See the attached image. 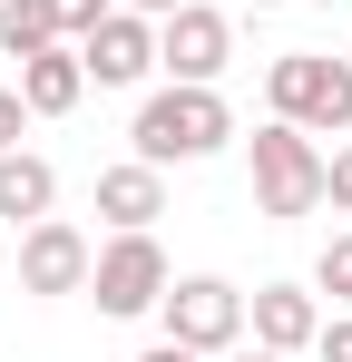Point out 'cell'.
<instances>
[{
	"instance_id": "obj_11",
	"label": "cell",
	"mask_w": 352,
	"mask_h": 362,
	"mask_svg": "<svg viewBox=\"0 0 352 362\" xmlns=\"http://www.w3.org/2000/svg\"><path fill=\"white\" fill-rule=\"evenodd\" d=\"M20 98H30V118H69V108L88 98V69H78V49L59 40V49H40V59H20Z\"/></svg>"
},
{
	"instance_id": "obj_8",
	"label": "cell",
	"mask_w": 352,
	"mask_h": 362,
	"mask_svg": "<svg viewBox=\"0 0 352 362\" xmlns=\"http://www.w3.org/2000/svg\"><path fill=\"white\" fill-rule=\"evenodd\" d=\"M88 255H98V245L78 235L69 216L20 226V294H88Z\"/></svg>"
},
{
	"instance_id": "obj_13",
	"label": "cell",
	"mask_w": 352,
	"mask_h": 362,
	"mask_svg": "<svg viewBox=\"0 0 352 362\" xmlns=\"http://www.w3.org/2000/svg\"><path fill=\"white\" fill-rule=\"evenodd\" d=\"M59 49V10L49 0H0V59H40Z\"/></svg>"
},
{
	"instance_id": "obj_7",
	"label": "cell",
	"mask_w": 352,
	"mask_h": 362,
	"mask_svg": "<svg viewBox=\"0 0 352 362\" xmlns=\"http://www.w3.org/2000/svg\"><path fill=\"white\" fill-rule=\"evenodd\" d=\"M78 69H88V88H147L157 78V20H137V10H108L88 40H69Z\"/></svg>"
},
{
	"instance_id": "obj_17",
	"label": "cell",
	"mask_w": 352,
	"mask_h": 362,
	"mask_svg": "<svg viewBox=\"0 0 352 362\" xmlns=\"http://www.w3.org/2000/svg\"><path fill=\"white\" fill-rule=\"evenodd\" d=\"M20 137H30V98H20V78H10V88H0V147H20Z\"/></svg>"
},
{
	"instance_id": "obj_10",
	"label": "cell",
	"mask_w": 352,
	"mask_h": 362,
	"mask_svg": "<svg viewBox=\"0 0 352 362\" xmlns=\"http://www.w3.org/2000/svg\"><path fill=\"white\" fill-rule=\"evenodd\" d=\"M98 216H108V235L157 226V216H167V167H147V157H117V167H98Z\"/></svg>"
},
{
	"instance_id": "obj_1",
	"label": "cell",
	"mask_w": 352,
	"mask_h": 362,
	"mask_svg": "<svg viewBox=\"0 0 352 362\" xmlns=\"http://www.w3.org/2000/svg\"><path fill=\"white\" fill-rule=\"evenodd\" d=\"M216 147H235V108L225 88H196V78L147 88L127 118V157H147V167H206Z\"/></svg>"
},
{
	"instance_id": "obj_20",
	"label": "cell",
	"mask_w": 352,
	"mask_h": 362,
	"mask_svg": "<svg viewBox=\"0 0 352 362\" xmlns=\"http://www.w3.org/2000/svg\"><path fill=\"white\" fill-rule=\"evenodd\" d=\"M216 362H293V353H264V343H235V353H216Z\"/></svg>"
},
{
	"instance_id": "obj_15",
	"label": "cell",
	"mask_w": 352,
	"mask_h": 362,
	"mask_svg": "<svg viewBox=\"0 0 352 362\" xmlns=\"http://www.w3.org/2000/svg\"><path fill=\"white\" fill-rule=\"evenodd\" d=\"M49 10H59V40H88V30L108 20L117 0H49Z\"/></svg>"
},
{
	"instance_id": "obj_19",
	"label": "cell",
	"mask_w": 352,
	"mask_h": 362,
	"mask_svg": "<svg viewBox=\"0 0 352 362\" xmlns=\"http://www.w3.org/2000/svg\"><path fill=\"white\" fill-rule=\"evenodd\" d=\"M137 362H216V353H186V343H147Z\"/></svg>"
},
{
	"instance_id": "obj_9",
	"label": "cell",
	"mask_w": 352,
	"mask_h": 362,
	"mask_svg": "<svg viewBox=\"0 0 352 362\" xmlns=\"http://www.w3.org/2000/svg\"><path fill=\"white\" fill-rule=\"evenodd\" d=\"M313 333H323V294H313V284H254V294H245V343L313 353Z\"/></svg>"
},
{
	"instance_id": "obj_4",
	"label": "cell",
	"mask_w": 352,
	"mask_h": 362,
	"mask_svg": "<svg viewBox=\"0 0 352 362\" xmlns=\"http://www.w3.org/2000/svg\"><path fill=\"white\" fill-rule=\"evenodd\" d=\"M176 284L167 245H157V226H137V235H108L98 255H88V303L108 313V323H137V313H157V294Z\"/></svg>"
},
{
	"instance_id": "obj_12",
	"label": "cell",
	"mask_w": 352,
	"mask_h": 362,
	"mask_svg": "<svg viewBox=\"0 0 352 362\" xmlns=\"http://www.w3.org/2000/svg\"><path fill=\"white\" fill-rule=\"evenodd\" d=\"M49 206H59V167L30 157V147H0V216L10 226H40Z\"/></svg>"
},
{
	"instance_id": "obj_16",
	"label": "cell",
	"mask_w": 352,
	"mask_h": 362,
	"mask_svg": "<svg viewBox=\"0 0 352 362\" xmlns=\"http://www.w3.org/2000/svg\"><path fill=\"white\" fill-rule=\"evenodd\" d=\"M323 206H333V216H352V147H333V157H323Z\"/></svg>"
},
{
	"instance_id": "obj_21",
	"label": "cell",
	"mask_w": 352,
	"mask_h": 362,
	"mask_svg": "<svg viewBox=\"0 0 352 362\" xmlns=\"http://www.w3.org/2000/svg\"><path fill=\"white\" fill-rule=\"evenodd\" d=\"M117 10H137V20H167V10H186V0H117Z\"/></svg>"
},
{
	"instance_id": "obj_18",
	"label": "cell",
	"mask_w": 352,
	"mask_h": 362,
	"mask_svg": "<svg viewBox=\"0 0 352 362\" xmlns=\"http://www.w3.org/2000/svg\"><path fill=\"white\" fill-rule=\"evenodd\" d=\"M313 353H323V362H352V313H323V333H313Z\"/></svg>"
},
{
	"instance_id": "obj_5",
	"label": "cell",
	"mask_w": 352,
	"mask_h": 362,
	"mask_svg": "<svg viewBox=\"0 0 352 362\" xmlns=\"http://www.w3.org/2000/svg\"><path fill=\"white\" fill-rule=\"evenodd\" d=\"M157 323H167V343H186V353H235L245 343V294H235L225 274H176L167 294H157Z\"/></svg>"
},
{
	"instance_id": "obj_14",
	"label": "cell",
	"mask_w": 352,
	"mask_h": 362,
	"mask_svg": "<svg viewBox=\"0 0 352 362\" xmlns=\"http://www.w3.org/2000/svg\"><path fill=\"white\" fill-rule=\"evenodd\" d=\"M313 294H333V313H352V226L313 255Z\"/></svg>"
},
{
	"instance_id": "obj_22",
	"label": "cell",
	"mask_w": 352,
	"mask_h": 362,
	"mask_svg": "<svg viewBox=\"0 0 352 362\" xmlns=\"http://www.w3.org/2000/svg\"><path fill=\"white\" fill-rule=\"evenodd\" d=\"M245 10H284V0H245Z\"/></svg>"
},
{
	"instance_id": "obj_3",
	"label": "cell",
	"mask_w": 352,
	"mask_h": 362,
	"mask_svg": "<svg viewBox=\"0 0 352 362\" xmlns=\"http://www.w3.org/2000/svg\"><path fill=\"white\" fill-rule=\"evenodd\" d=\"M264 118H293V127H313V137H343L352 127V59H323V49L264 59Z\"/></svg>"
},
{
	"instance_id": "obj_6",
	"label": "cell",
	"mask_w": 352,
	"mask_h": 362,
	"mask_svg": "<svg viewBox=\"0 0 352 362\" xmlns=\"http://www.w3.org/2000/svg\"><path fill=\"white\" fill-rule=\"evenodd\" d=\"M157 69H167V78H196V88H216V78L235 69V20H225V10H206V0L167 10V20H157Z\"/></svg>"
},
{
	"instance_id": "obj_2",
	"label": "cell",
	"mask_w": 352,
	"mask_h": 362,
	"mask_svg": "<svg viewBox=\"0 0 352 362\" xmlns=\"http://www.w3.org/2000/svg\"><path fill=\"white\" fill-rule=\"evenodd\" d=\"M245 167H254V216H274V226H293V216L323 206V147H313V127L264 118L245 137Z\"/></svg>"
}]
</instances>
